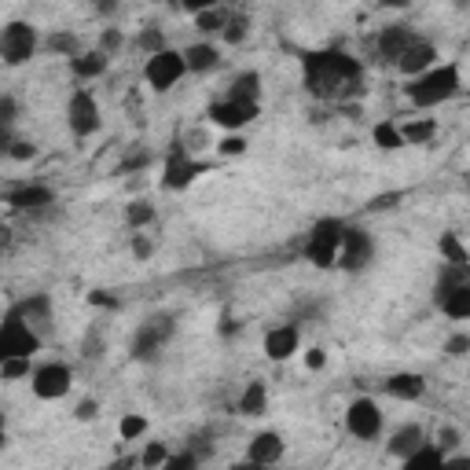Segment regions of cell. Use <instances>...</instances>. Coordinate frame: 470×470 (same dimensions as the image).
Returning a JSON list of instances; mask_svg holds the SVG:
<instances>
[{"mask_svg":"<svg viewBox=\"0 0 470 470\" xmlns=\"http://www.w3.org/2000/svg\"><path fill=\"white\" fill-rule=\"evenodd\" d=\"M301 63V85L320 103H345L364 89V66L342 48H309L298 52Z\"/></svg>","mask_w":470,"mask_h":470,"instance_id":"obj_1","label":"cell"},{"mask_svg":"<svg viewBox=\"0 0 470 470\" xmlns=\"http://www.w3.org/2000/svg\"><path fill=\"white\" fill-rule=\"evenodd\" d=\"M463 92V74L459 63H438L434 70H426L422 77H412L405 96L412 100V107L430 110V107H441L448 100H456Z\"/></svg>","mask_w":470,"mask_h":470,"instance_id":"obj_2","label":"cell"},{"mask_svg":"<svg viewBox=\"0 0 470 470\" xmlns=\"http://www.w3.org/2000/svg\"><path fill=\"white\" fill-rule=\"evenodd\" d=\"M345 221L342 217H320L317 224L309 228L305 235V261L317 265V268H335L338 265V254H342V239H345Z\"/></svg>","mask_w":470,"mask_h":470,"instance_id":"obj_3","label":"cell"},{"mask_svg":"<svg viewBox=\"0 0 470 470\" xmlns=\"http://www.w3.org/2000/svg\"><path fill=\"white\" fill-rule=\"evenodd\" d=\"M45 338L37 335L19 312L15 305L4 312V324H0V361H33L41 352Z\"/></svg>","mask_w":470,"mask_h":470,"instance_id":"obj_4","label":"cell"},{"mask_svg":"<svg viewBox=\"0 0 470 470\" xmlns=\"http://www.w3.org/2000/svg\"><path fill=\"white\" fill-rule=\"evenodd\" d=\"M37 48H41V33H37L33 22H8L4 33H0V59H4V66H22L37 56Z\"/></svg>","mask_w":470,"mask_h":470,"instance_id":"obj_5","label":"cell"},{"mask_svg":"<svg viewBox=\"0 0 470 470\" xmlns=\"http://www.w3.org/2000/svg\"><path fill=\"white\" fill-rule=\"evenodd\" d=\"M184 74H187V63H184V52H177V48H166L144 63V82L151 92H170Z\"/></svg>","mask_w":470,"mask_h":470,"instance_id":"obj_6","label":"cell"},{"mask_svg":"<svg viewBox=\"0 0 470 470\" xmlns=\"http://www.w3.org/2000/svg\"><path fill=\"white\" fill-rule=\"evenodd\" d=\"M210 170H213L210 162L191 159L184 144H173L170 159H166V170H162V187L166 191H184V187H191L195 180H199L203 173H210Z\"/></svg>","mask_w":470,"mask_h":470,"instance_id":"obj_7","label":"cell"},{"mask_svg":"<svg viewBox=\"0 0 470 470\" xmlns=\"http://www.w3.org/2000/svg\"><path fill=\"white\" fill-rule=\"evenodd\" d=\"M66 126H70V133L77 140H89L92 133H100L103 114H100V103H96V96L89 89H77L70 96V103H66Z\"/></svg>","mask_w":470,"mask_h":470,"instance_id":"obj_8","label":"cell"},{"mask_svg":"<svg viewBox=\"0 0 470 470\" xmlns=\"http://www.w3.org/2000/svg\"><path fill=\"white\" fill-rule=\"evenodd\" d=\"M70 386H74V371L70 364H59V361L33 368V379H30V389L37 401H59L70 394Z\"/></svg>","mask_w":470,"mask_h":470,"instance_id":"obj_9","label":"cell"},{"mask_svg":"<svg viewBox=\"0 0 470 470\" xmlns=\"http://www.w3.org/2000/svg\"><path fill=\"white\" fill-rule=\"evenodd\" d=\"M371 257H375L371 231L349 224V228H345V239H342V254H338V268H345V272H364V268L371 265Z\"/></svg>","mask_w":470,"mask_h":470,"instance_id":"obj_10","label":"cell"},{"mask_svg":"<svg viewBox=\"0 0 470 470\" xmlns=\"http://www.w3.org/2000/svg\"><path fill=\"white\" fill-rule=\"evenodd\" d=\"M345 430L357 441H375L382 434V412L371 397H357L345 408Z\"/></svg>","mask_w":470,"mask_h":470,"instance_id":"obj_11","label":"cell"},{"mask_svg":"<svg viewBox=\"0 0 470 470\" xmlns=\"http://www.w3.org/2000/svg\"><path fill=\"white\" fill-rule=\"evenodd\" d=\"M170 338H173V320L170 317H154V320L140 324V331L133 338V357L136 361H154Z\"/></svg>","mask_w":470,"mask_h":470,"instance_id":"obj_12","label":"cell"},{"mask_svg":"<svg viewBox=\"0 0 470 470\" xmlns=\"http://www.w3.org/2000/svg\"><path fill=\"white\" fill-rule=\"evenodd\" d=\"M257 114H261V107H254V103H235V100H217V103L206 107L210 122L221 126V129H228V133H243Z\"/></svg>","mask_w":470,"mask_h":470,"instance_id":"obj_13","label":"cell"},{"mask_svg":"<svg viewBox=\"0 0 470 470\" xmlns=\"http://www.w3.org/2000/svg\"><path fill=\"white\" fill-rule=\"evenodd\" d=\"M415 30L412 26H405V22H394V26H386V30H379V37H375V56L382 59V63H401V56L415 45Z\"/></svg>","mask_w":470,"mask_h":470,"instance_id":"obj_14","label":"cell"},{"mask_svg":"<svg viewBox=\"0 0 470 470\" xmlns=\"http://www.w3.org/2000/svg\"><path fill=\"white\" fill-rule=\"evenodd\" d=\"M298 349H301V331H298V324H276V327L265 335V357L276 361V364H287Z\"/></svg>","mask_w":470,"mask_h":470,"instance_id":"obj_15","label":"cell"},{"mask_svg":"<svg viewBox=\"0 0 470 470\" xmlns=\"http://www.w3.org/2000/svg\"><path fill=\"white\" fill-rule=\"evenodd\" d=\"M8 206L19 213H45L56 206V191L48 184H22L8 195Z\"/></svg>","mask_w":470,"mask_h":470,"instance_id":"obj_16","label":"cell"},{"mask_svg":"<svg viewBox=\"0 0 470 470\" xmlns=\"http://www.w3.org/2000/svg\"><path fill=\"white\" fill-rule=\"evenodd\" d=\"M15 312H19V317H22L37 335H41V338L52 335V298H48V294H30V298L15 301Z\"/></svg>","mask_w":470,"mask_h":470,"instance_id":"obj_17","label":"cell"},{"mask_svg":"<svg viewBox=\"0 0 470 470\" xmlns=\"http://www.w3.org/2000/svg\"><path fill=\"white\" fill-rule=\"evenodd\" d=\"M438 66V48H434V41H426V37H415V45L401 56V63H397V70L408 77H422L426 70H434Z\"/></svg>","mask_w":470,"mask_h":470,"instance_id":"obj_18","label":"cell"},{"mask_svg":"<svg viewBox=\"0 0 470 470\" xmlns=\"http://www.w3.org/2000/svg\"><path fill=\"white\" fill-rule=\"evenodd\" d=\"M283 452H287V445H283V438L276 434V430H261V434L250 438L247 459H254V463H261V466H276V463L283 459Z\"/></svg>","mask_w":470,"mask_h":470,"instance_id":"obj_19","label":"cell"},{"mask_svg":"<svg viewBox=\"0 0 470 470\" xmlns=\"http://www.w3.org/2000/svg\"><path fill=\"white\" fill-rule=\"evenodd\" d=\"M382 389H386V397H394V401H422L426 375H419V371H397V375H389L382 382Z\"/></svg>","mask_w":470,"mask_h":470,"instance_id":"obj_20","label":"cell"},{"mask_svg":"<svg viewBox=\"0 0 470 470\" xmlns=\"http://www.w3.org/2000/svg\"><path fill=\"white\" fill-rule=\"evenodd\" d=\"M180 52H184L187 74H210V70L221 66V48H217L213 41H195V45H187V48H180Z\"/></svg>","mask_w":470,"mask_h":470,"instance_id":"obj_21","label":"cell"},{"mask_svg":"<svg viewBox=\"0 0 470 470\" xmlns=\"http://www.w3.org/2000/svg\"><path fill=\"white\" fill-rule=\"evenodd\" d=\"M422 445H426L422 426H419V422H405V426L397 430V434L386 441V452H389V456H397V459H408V456L419 452Z\"/></svg>","mask_w":470,"mask_h":470,"instance_id":"obj_22","label":"cell"},{"mask_svg":"<svg viewBox=\"0 0 470 470\" xmlns=\"http://www.w3.org/2000/svg\"><path fill=\"white\" fill-rule=\"evenodd\" d=\"M434 305L445 312L448 320H470V287L434 291Z\"/></svg>","mask_w":470,"mask_h":470,"instance_id":"obj_23","label":"cell"},{"mask_svg":"<svg viewBox=\"0 0 470 470\" xmlns=\"http://www.w3.org/2000/svg\"><path fill=\"white\" fill-rule=\"evenodd\" d=\"M224 100H235V103H254L261 107V74L257 70H243V74H235L231 77V85H228V96Z\"/></svg>","mask_w":470,"mask_h":470,"instance_id":"obj_24","label":"cell"},{"mask_svg":"<svg viewBox=\"0 0 470 470\" xmlns=\"http://www.w3.org/2000/svg\"><path fill=\"white\" fill-rule=\"evenodd\" d=\"M107 66H110V56H103L100 48H89L77 59H70V74L77 77V82H96V77L107 74Z\"/></svg>","mask_w":470,"mask_h":470,"instance_id":"obj_25","label":"cell"},{"mask_svg":"<svg viewBox=\"0 0 470 470\" xmlns=\"http://www.w3.org/2000/svg\"><path fill=\"white\" fill-rule=\"evenodd\" d=\"M265 408H268V389H265V382H247L243 386V394H239V415H247V419H257V415H265Z\"/></svg>","mask_w":470,"mask_h":470,"instance_id":"obj_26","label":"cell"},{"mask_svg":"<svg viewBox=\"0 0 470 470\" xmlns=\"http://www.w3.org/2000/svg\"><path fill=\"white\" fill-rule=\"evenodd\" d=\"M445 459L448 452H441L438 445H422L419 452H412L408 459H401V470H445Z\"/></svg>","mask_w":470,"mask_h":470,"instance_id":"obj_27","label":"cell"},{"mask_svg":"<svg viewBox=\"0 0 470 470\" xmlns=\"http://www.w3.org/2000/svg\"><path fill=\"white\" fill-rule=\"evenodd\" d=\"M45 52L63 56V59H77L85 48H82V41H77V33H70V30H56V33L45 37Z\"/></svg>","mask_w":470,"mask_h":470,"instance_id":"obj_28","label":"cell"},{"mask_svg":"<svg viewBox=\"0 0 470 470\" xmlns=\"http://www.w3.org/2000/svg\"><path fill=\"white\" fill-rule=\"evenodd\" d=\"M401 136H405V147L408 144L422 147V144H430V140L438 136V122H434V118H412V122L401 126Z\"/></svg>","mask_w":470,"mask_h":470,"instance_id":"obj_29","label":"cell"},{"mask_svg":"<svg viewBox=\"0 0 470 470\" xmlns=\"http://www.w3.org/2000/svg\"><path fill=\"white\" fill-rule=\"evenodd\" d=\"M438 250H441V265H470V250L459 243L456 231H445V235H441Z\"/></svg>","mask_w":470,"mask_h":470,"instance_id":"obj_30","label":"cell"},{"mask_svg":"<svg viewBox=\"0 0 470 470\" xmlns=\"http://www.w3.org/2000/svg\"><path fill=\"white\" fill-rule=\"evenodd\" d=\"M228 19H231V12L228 8H203L199 15H195V30L199 33H224V26H228Z\"/></svg>","mask_w":470,"mask_h":470,"instance_id":"obj_31","label":"cell"},{"mask_svg":"<svg viewBox=\"0 0 470 470\" xmlns=\"http://www.w3.org/2000/svg\"><path fill=\"white\" fill-rule=\"evenodd\" d=\"M448 287H470V265H441L434 291H448Z\"/></svg>","mask_w":470,"mask_h":470,"instance_id":"obj_32","label":"cell"},{"mask_svg":"<svg viewBox=\"0 0 470 470\" xmlns=\"http://www.w3.org/2000/svg\"><path fill=\"white\" fill-rule=\"evenodd\" d=\"M371 140H375V147H382V151H401V147H405L401 126H394V122H379V126L371 129Z\"/></svg>","mask_w":470,"mask_h":470,"instance_id":"obj_33","label":"cell"},{"mask_svg":"<svg viewBox=\"0 0 470 470\" xmlns=\"http://www.w3.org/2000/svg\"><path fill=\"white\" fill-rule=\"evenodd\" d=\"M136 45H140V52H144L147 59L170 48V45H166V33H162L159 26H144V30H140V37H136Z\"/></svg>","mask_w":470,"mask_h":470,"instance_id":"obj_34","label":"cell"},{"mask_svg":"<svg viewBox=\"0 0 470 470\" xmlns=\"http://www.w3.org/2000/svg\"><path fill=\"white\" fill-rule=\"evenodd\" d=\"M126 224H129L133 231H144L147 224H154V206H151L147 199L129 203V206H126Z\"/></svg>","mask_w":470,"mask_h":470,"instance_id":"obj_35","label":"cell"},{"mask_svg":"<svg viewBox=\"0 0 470 470\" xmlns=\"http://www.w3.org/2000/svg\"><path fill=\"white\" fill-rule=\"evenodd\" d=\"M224 41L228 45H243L247 37H250V15L247 12H231V19H228V26H224Z\"/></svg>","mask_w":470,"mask_h":470,"instance_id":"obj_36","label":"cell"},{"mask_svg":"<svg viewBox=\"0 0 470 470\" xmlns=\"http://www.w3.org/2000/svg\"><path fill=\"white\" fill-rule=\"evenodd\" d=\"M144 434H147V415H140V412L122 415V422H118V438H122V441H136Z\"/></svg>","mask_w":470,"mask_h":470,"instance_id":"obj_37","label":"cell"},{"mask_svg":"<svg viewBox=\"0 0 470 470\" xmlns=\"http://www.w3.org/2000/svg\"><path fill=\"white\" fill-rule=\"evenodd\" d=\"M170 456H173V452H170L162 441H147V448L140 452V466H147V470H162Z\"/></svg>","mask_w":470,"mask_h":470,"instance_id":"obj_38","label":"cell"},{"mask_svg":"<svg viewBox=\"0 0 470 470\" xmlns=\"http://www.w3.org/2000/svg\"><path fill=\"white\" fill-rule=\"evenodd\" d=\"M122 48H126V33L118 30V26H110V30H103V33H100V52H103V56H110V59H114Z\"/></svg>","mask_w":470,"mask_h":470,"instance_id":"obj_39","label":"cell"},{"mask_svg":"<svg viewBox=\"0 0 470 470\" xmlns=\"http://www.w3.org/2000/svg\"><path fill=\"white\" fill-rule=\"evenodd\" d=\"M0 379H4V382H15V379H33L30 361H0Z\"/></svg>","mask_w":470,"mask_h":470,"instance_id":"obj_40","label":"cell"},{"mask_svg":"<svg viewBox=\"0 0 470 470\" xmlns=\"http://www.w3.org/2000/svg\"><path fill=\"white\" fill-rule=\"evenodd\" d=\"M199 463H203L199 456H195L191 448H184V452H173V456L166 459L162 470H199Z\"/></svg>","mask_w":470,"mask_h":470,"instance_id":"obj_41","label":"cell"},{"mask_svg":"<svg viewBox=\"0 0 470 470\" xmlns=\"http://www.w3.org/2000/svg\"><path fill=\"white\" fill-rule=\"evenodd\" d=\"M247 147H250V144H247V140H243L239 133H228V136H224V140L217 144V151L224 154V159H235V154H243Z\"/></svg>","mask_w":470,"mask_h":470,"instance_id":"obj_42","label":"cell"},{"mask_svg":"<svg viewBox=\"0 0 470 470\" xmlns=\"http://www.w3.org/2000/svg\"><path fill=\"white\" fill-rule=\"evenodd\" d=\"M15 110H19V107H15V96H8V92L0 96V126H4V129L15 126Z\"/></svg>","mask_w":470,"mask_h":470,"instance_id":"obj_43","label":"cell"},{"mask_svg":"<svg viewBox=\"0 0 470 470\" xmlns=\"http://www.w3.org/2000/svg\"><path fill=\"white\" fill-rule=\"evenodd\" d=\"M434 445H438L441 452H452V448L459 445V430H456V426H441V430H438V441H434Z\"/></svg>","mask_w":470,"mask_h":470,"instance_id":"obj_44","label":"cell"},{"mask_svg":"<svg viewBox=\"0 0 470 470\" xmlns=\"http://www.w3.org/2000/svg\"><path fill=\"white\" fill-rule=\"evenodd\" d=\"M445 352H448V357H466V352H470V335H452L445 342Z\"/></svg>","mask_w":470,"mask_h":470,"instance_id":"obj_45","label":"cell"},{"mask_svg":"<svg viewBox=\"0 0 470 470\" xmlns=\"http://www.w3.org/2000/svg\"><path fill=\"white\" fill-rule=\"evenodd\" d=\"M33 154H37V147H33L30 140H15L12 151H8V159H15V162H30Z\"/></svg>","mask_w":470,"mask_h":470,"instance_id":"obj_46","label":"cell"},{"mask_svg":"<svg viewBox=\"0 0 470 470\" xmlns=\"http://www.w3.org/2000/svg\"><path fill=\"white\" fill-rule=\"evenodd\" d=\"M96 415H100V401H92V397H85L82 405L74 408V419H77V422H89V419H96Z\"/></svg>","mask_w":470,"mask_h":470,"instance_id":"obj_47","label":"cell"},{"mask_svg":"<svg viewBox=\"0 0 470 470\" xmlns=\"http://www.w3.org/2000/svg\"><path fill=\"white\" fill-rule=\"evenodd\" d=\"M154 254V243L147 239V235H133V257L136 261H147Z\"/></svg>","mask_w":470,"mask_h":470,"instance_id":"obj_48","label":"cell"},{"mask_svg":"<svg viewBox=\"0 0 470 470\" xmlns=\"http://www.w3.org/2000/svg\"><path fill=\"white\" fill-rule=\"evenodd\" d=\"M324 364H327V352H324V349H309V352H305V368H309V371H320Z\"/></svg>","mask_w":470,"mask_h":470,"instance_id":"obj_49","label":"cell"},{"mask_svg":"<svg viewBox=\"0 0 470 470\" xmlns=\"http://www.w3.org/2000/svg\"><path fill=\"white\" fill-rule=\"evenodd\" d=\"M100 361L103 357V342H100V335H92V338H85V361Z\"/></svg>","mask_w":470,"mask_h":470,"instance_id":"obj_50","label":"cell"},{"mask_svg":"<svg viewBox=\"0 0 470 470\" xmlns=\"http://www.w3.org/2000/svg\"><path fill=\"white\" fill-rule=\"evenodd\" d=\"M445 470H470V456H448Z\"/></svg>","mask_w":470,"mask_h":470,"instance_id":"obj_51","label":"cell"},{"mask_svg":"<svg viewBox=\"0 0 470 470\" xmlns=\"http://www.w3.org/2000/svg\"><path fill=\"white\" fill-rule=\"evenodd\" d=\"M147 162H151V154H136V159H129L122 170H126V173H133V170H144Z\"/></svg>","mask_w":470,"mask_h":470,"instance_id":"obj_52","label":"cell"},{"mask_svg":"<svg viewBox=\"0 0 470 470\" xmlns=\"http://www.w3.org/2000/svg\"><path fill=\"white\" fill-rule=\"evenodd\" d=\"M89 301H92V305H107V309H114V305H118V301H114V298H107L103 291H92V294H89Z\"/></svg>","mask_w":470,"mask_h":470,"instance_id":"obj_53","label":"cell"},{"mask_svg":"<svg viewBox=\"0 0 470 470\" xmlns=\"http://www.w3.org/2000/svg\"><path fill=\"white\" fill-rule=\"evenodd\" d=\"M228 470H268V466H261V463H254V459H239V463H231Z\"/></svg>","mask_w":470,"mask_h":470,"instance_id":"obj_54","label":"cell"},{"mask_svg":"<svg viewBox=\"0 0 470 470\" xmlns=\"http://www.w3.org/2000/svg\"><path fill=\"white\" fill-rule=\"evenodd\" d=\"M466 187H470V173H466Z\"/></svg>","mask_w":470,"mask_h":470,"instance_id":"obj_55","label":"cell"},{"mask_svg":"<svg viewBox=\"0 0 470 470\" xmlns=\"http://www.w3.org/2000/svg\"><path fill=\"white\" fill-rule=\"evenodd\" d=\"M466 250H470V247H466Z\"/></svg>","mask_w":470,"mask_h":470,"instance_id":"obj_56","label":"cell"}]
</instances>
